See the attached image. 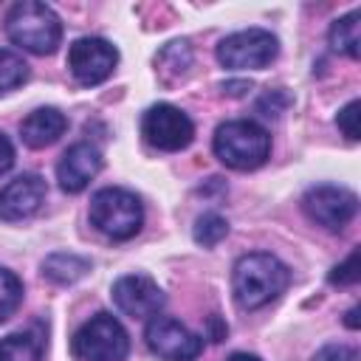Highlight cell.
Masks as SVG:
<instances>
[{"label":"cell","mask_w":361,"mask_h":361,"mask_svg":"<svg viewBox=\"0 0 361 361\" xmlns=\"http://www.w3.org/2000/svg\"><path fill=\"white\" fill-rule=\"evenodd\" d=\"M226 234H228V220L220 217L217 212H206V214H200V217L195 220L192 237H195V243L203 245V248H214Z\"/></svg>","instance_id":"obj_18"},{"label":"cell","mask_w":361,"mask_h":361,"mask_svg":"<svg viewBox=\"0 0 361 361\" xmlns=\"http://www.w3.org/2000/svg\"><path fill=\"white\" fill-rule=\"evenodd\" d=\"M45 195H48V186L39 175L34 172L17 175L0 189V217L8 223L25 220L39 212V206L45 203Z\"/></svg>","instance_id":"obj_12"},{"label":"cell","mask_w":361,"mask_h":361,"mask_svg":"<svg viewBox=\"0 0 361 361\" xmlns=\"http://www.w3.org/2000/svg\"><path fill=\"white\" fill-rule=\"evenodd\" d=\"M358 118H361V102L358 99H353V102H347L341 110H338V116H336V124H338V130L350 138V141H358L361 138V127H358Z\"/></svg>","instance_id":"obj_22"},{"label":"cell","mask_w":361,"mask_h":361,"mask_svg":"<svg viewBox=\"0 0 361 361\" xmlns=\"http://www.w3.org/2000/svg\"><path fill=\"white\" fill-rule=\"evenodd\" d=\"M313 361H358V355H355V350L347 347V344H324V347L313 355Z\"/></svg>","instance_id":"obj_24"},{"label":"cell","mask_w":361,"mask_h":361,"mask_svg":"<svg viewBox=\"0 0 361 361\" xmlns=\"http://www.w3.org/2000/svg\"><path fill=\"white\" fill-rule=\"evenodd\" d=\"M6 34L14 45L31 54H54L62 42V23L56 11L37 0L14 3L6 14Z\"/></svg>","instance_id":"obj_2"},{"label":"cell","mask_w":361,"mask_h":361,"mask_svg":"<svg viewBox=\"0 0 361 361\" xmlns=\"http://www.w3.org/2000/svg\"><path fill=\"white\" fill-rule=\"evenodd\" d=\"M358 276H361V274H358V248H355L341 265H336V268L330 271L327 279H330L333 285H355Z\"/></svg>","instance_id":"obj_23"},{"label":"cell","mask_w":361,"mask_h":361,"mask_svg":"<svg viewBox=\"0 0 361 361\" xmlns=\"http://www.w3.org/2000/svg\"><path fill=\"white\" fill-rule=\"evenodd\" d=\"M99 169H102V152L93 144L79 141L62 152V158L56 164V180H59L62 192L76 195V192L87 189V183L99 175Z\"/></svg>","instance_id":"obj_13"},{"label":"cell","mask_w":361,"mask_h":361,"mask_svg":"<svg viewBox=\"0 0 361 361\" xmlns=\"http://www.w3.org/2000/svg\"><path fill=\"white\" fill-rule=\"evenodd\" d=\"M116 62H118V51L102 37H82L68 51V68L73 79L85 87L104 82L116 71Z\"/></svg>","instance_id":"obj_10"},{"label":"cell","mask_w":361,"mask_h":361,"mask_svg":"<svg viewBox=\"0 0 361 361\" xmlns=\"http://www.w3.org/2000/svg\"><path fill=\"white\" fill-rule=\"evenodd\" d=\"M144 338L147 347L164 361H195L203 350V338L172 316H152L147 322Z\"/></svg>","instance_id":"obj_9"},{"label":"cell","mask_w":361,"mask_h":361,"mask_svg":"<svg viewBox=\"0 0 361 361\" xmlns=\"http://www.w3.org/2000/svg\"><path fill=\"white\" fill-rule=\"evenodd\" d=\"M209 330H212V341H223L228 327L220 322V316H209Z\"/></svg>","instance_id":"obj_26"},{"label":"cell","mask_w":361,"mask_h":361,"mask_svg":"<svg viewBox=\"0 0 361 361\" xmlns=\"http://www.w3.org/2000/svg\"><path fill=\"white\" fill-rule=\"evenodd\" d=\"M65 130H68V116L59 113L56 107H37L20 124V135L31 149H42L54 144Z\"/></svg>","instance_id":"obj_14"},{"label":"cell","mask_w":361,"mask_h":361,"mask_svg":"<svg viewBox=\"0 0 361 361\" xmlns=\"http://www.w3.org/2000/svg\"><path fill=\"white\" fill-rule=\"evenodd\" d=\"M90 271V262L79 254H68V251H56L42 262V276L51 279L54 285H73L76 279H82Z\"/></svg>","instance_id":"obj_16"},{"label":"cell","mask_w":361,"mask_h":361,"mask_svg":"<svg viewBox=\"0 0 361 361\" xmlns=\"http://www.w3.org/2000/svg\"><path fill=\"white\" fill-rule=\"evenodd\" d=\"M302 209L313 223L324 226L327 231H341L355 217L358 197H355V192H350L344 186L322 183V186H313L305 192Z\"/></svg>","instance_id":"obj_8"},{"label":"cell","mask_w":361,"mask_h":361,"mask_svg":"<svg viewBox=\"0 0 361 361\" xmlns=\"http://www.w3.org/2000/svg\"><path fill=\"white\" fill-rule=\"evenodd\" d=\"M290 282V274L285 262H279L274 254L254 251L234 262L231 271V290L234 302L243 310H259L268 302H274Z\"/></svg>","instance_id":"obj_1"},{"label":"cell","mask_w":361,"mask_h":361,"mask_svg":"<svg viewBox=\"0 0 361 361\" xmlns=\"http://www.w3.org/2000/svg\"><path fill=\"white\" fill-rule=\"evenodd\" d=\"M90 223L110 240H130L141 231L144 206L130 189L107 186L90 197Z\"/></svg>","instance_id":"obj_4"},{"label":"cell","mask_w":361,"mask_h":361,"mask_svg":"<svg viewBox=\"0 0 361 361\" xmlns=\"http://www.w3.org/2000/svg\"><path fill=\"white\" fill-rule=\"evenodd\" d=\"M113 302L121 313L133 319H147V316H158L166 296L155 279L144 274H127L113 282Z\"/></svg>","instance_id":"obj_11"},{"label":"cell","mask_w":361,"mask_h":361,"mask_svg":"<svg viewBox=\"0 0 361 361\" xmlns=\"http://www.w3.org/2000/svg\"><path fill=\"white\" fill-rule=\"evenodd\" d=\"M45 353V333L39 327L17 330L0 338V361H39Z\"/></svg>","instance_id":"obj_15"},{"label":"cell","mask_w":361,"mask_h":361,"mask_svg":"<svg viewBox=\"0 0 361 361\" xmlns=\"http://www.w3.org/2000/svg\"><path fill=\"white\" fill-rule=\"evenodd\" d=\"M189 62H192V54H189L186 42H169L158 56L161 71H175V73H183L189 68Z\"/></svg>","instance_id":"obj_21"},{"label":"cell","mask_w":361,"mask_h":361,"mask_svg":"<svg viewBox=\"0 0 361 361\" xmlns=\"http://www.w3.org/2000/svg\"><path fill=\"white\" fill-rule=\"evenodd\" d=\"M14 166V144L0 133V175H6Z\"/></svg>","instance_id":"obj_25"},{"label":"cell","mask_w":361,"mask_h":361,"mask_svg":"<svg viewBox=\"0 0 361 361\" xmlns=\"http://www.w3.org/2000/svg\"><path fill=\"white\" fill-rule=\"evenodd\" d=\"M71 353L79 361H124L130 353V338L116 316L96 313L73 333Z\"/></svg>","instance_id":"obj_5"},{"label":"cell","mask_w":361,"mask_h":361,"mask_svg":"<svg viewBox=\"0 0 361 361\" xmlns=\"http://www.w3.org/2000/svg\"><path fill=\"white\" fill-rule=\"evenodd\" d=\"M223 90H226L228 96H243L245 90H251V82H226Z\"/></svg>","instance_id":"obj_27"},{"label":"cell","mask_w":361,"mask_h":361,"mask_svg":"<svg viewBox=\"0 0 361 361\" xmlns=\"http://www.w3.org/2000/svg\"><path fill=\"white\" fill-rule=\"evenodd\" d=\"M279 54V39L265 28H245L234 31L220 39L217 62L231 71H259L271 65Z\"/></svg>","instance_id":"obj_6"},{"label":"cell","mask_w":361,"mask_h":361,"mask_svg":"<svg viewBox=\"0 0 361 361\" xmlns=\"http://www.w3.org/2000/svg\"><path fill=\"white\" fill-rule=\"evenodd\" d=\"M344 324H347L350 330H355V327H358V307H350V313H347Z\"/></svg>","instance_id":"obj_29"},{"label":"cell","mask_w":361,"mask_h":361,"mask_svg":"<svg viewBox=\"0 0 361 361\" xmlns=\"http://www.w3.org/2000/svg\"><path fill=\"white\" fill-rule=\"evenodd\" d=\"M358 20H361L358 11H350L338 20H333V25L327 31V39H330L333 51L358 59V54H361V23Z\"/></svg>","instance_id":"obj_17"},{"label":"cell","mask_w":361,"mask_h":361,"mask_svg":"<svg viewBox=\"0 0 361 361\" xmlns=\"http://www.w3.org/2000/svg\"><path fill=\"white\" fill-rule=\"evenodd\" d=\"M28 79V65L20 54L8 51V48H0V96L20 87L23 82Z\"/></svg>","instance_id":"obj_19"},{"label":"cell","mask_w":361,"mask_h":361,"mask_svg":"<svg viewBox=\"0 0 361 361\" xmlns=\"http://www.w3.org/2000/svg\"><path fill=\"white\" fill-rule=\"evenodd\" d=\"M23 302V282L8 271L0 268V322H6Z\"/></svg>","instance_id":"obj_20"},{"label":"cell","mask_w":361,"mask_h":361,"mask_svg":"<svg viewBox=\"0 0 361 361\" xmlns=\"http://www.w3.org/2000/svg\"><path fill=\"white\" fill-rule=\"evenodd\" d=\"M226 361H262V358L254 355V353H231Z\"/></svg>","instance_id":"obj_28"},{"label":"cell","mask_w":361,"mask_h":361,"mask_svg":"<svg viewBox=\"0 0 361 361\" xmlns=\"http://www.w3.org/2000/svg\"><path fill=\"white\" fill-rule=\"evenodd\" d=\"M141 135L155 149L178 152V149H186L192 144L195 124L175 104H152L141 118Z\"/></svg>","instance_id":"obj_7"},{"label":"cell","mask_w":361,"mask_h":361,"mask_svg":"<svg viewBox=\"0 0 361 361\" xmlns=\"http://www.w3.org/2000/svg\"><path fill=\"white\" fill-rule=\"evenodd\" d=\"M214 155L240 172L257 169L268 161L271 155V135L248 118H237V121H226L214 130V141H212Z\"/></svg>","instance_id":"obj_3"}]
</instances>
